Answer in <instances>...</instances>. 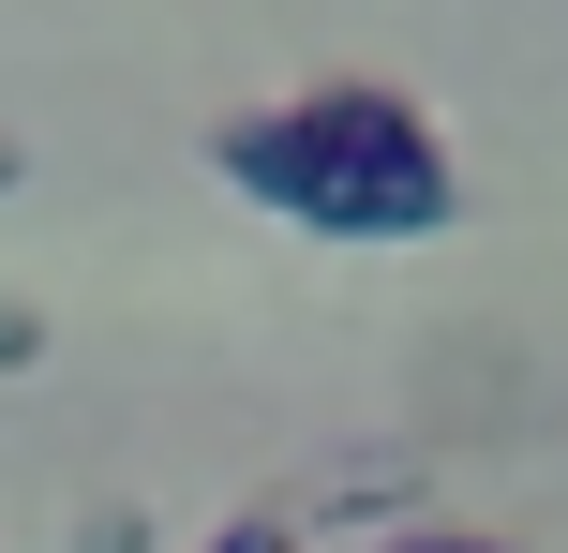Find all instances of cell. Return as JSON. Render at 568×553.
<instances>
[{
  "instance_id": "cell-1",
  "label": "cell",
  "mask_w": 568,
  "mask_h": 553,
  "mask_svg": "<svg viewBox=\"0 0 568 553\" xmlns=\"http://www.w3.org/2000/svg\"><path fill=\"white\" fill-rule=\"evenodd\" d=\"M210 180L284 209L300 239H449L464 225L449 135H434L404 90H374V75H329V90H300V105L210 120Z\"/></svg>"
},
{
  "instance_id": "cell-2",
  "label": "cell",
  "mask_w": 568,
  "mask_h": 553,
  "mask_svg": "<svg viewBox=\"0 0 568 553\" xmlns=\"http://www.w3.org/2000/svg\"><path fill=\"white\" fill-rule=\"evenodd\" d=\"M75 553H150V509H75Z\"/></svg>"
},
{
  "instance_id": "cell-3",
  "label": "cell",
  "mask_w": 568,
  "mask_h": 553,
  "mask_svg": "<svg viewBox=\"0 0 568 553\" xmlns=\"http://www.w3.org/2000/svg\"><path fill=\"white\" fill-rule=\"evenodd\" d=\"M0 375H45V315L30 299H0Z\"/></svg>"
},
{
  "instance_id": "cell-4",
  "label": "cell",
  "mask_w": 568,
  "mask_h": 553,
  "mask_svg": "<svg viewBox=\"0 0 568 553\" xmlns=\"http://www.w3.org/2000/svg\"><path fill=\"white\" fill-rule=\"evenodd\" d=\"M210 553H300V524H270V509H240V524L210 539Z\"/></svg>"
},
{
  "instance_id": "cell-5",
  "label": "cell",
  "mask_w": 568,
  "mask_h": 553,
  "mask_svg": "<svg viewBox=\"0 0 568 553\" xmlns=\"http://www.w3.org/2000/svg\"><path fill=\"white\" fill-rule=\"evenodd\" d=\"M389 553H464V539H449V524H419V539H389Z\"/></svg>"
},
{
  "instance_id": "cell-6",
  "label": "cell",
  "mask_w": 568,
  "mask_h": 553,
  "mask_svg": "<svg viewBox=\"0 0 568 553\" xmlns=\"http://www.w3.org/2000/svg\"><path fill=\"white\" fill-rule=\"evenodd\" d=\"M16 180H30V150H16V135H0V195H16Z\"/></svg>"
},
{
  "instance_id": "cell-7",
  "label": "cell",
  "mask_w": 568,
  "mask_h": 553,
  "mask_svg": "<svg viewBox=\"0 0 568 553\" xmlns=\"http://www.w3.org/2000/svg\"><path fill=\"white\" fill-rule=\"evenodd\" d=\"M464 553H524V539H464Z\"/></svg>"
}]
</instances>
